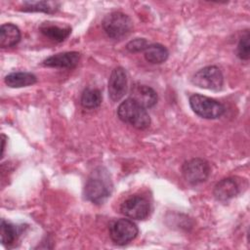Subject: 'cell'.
Segmentation results:
<instances>
[{
	"instance_id": "cell-1",
	"label": "cell",
	"mask_w": 250,
	"mask_h": 250,
	"mask_svg": "<svg viewBox=\"0 0 250 250\" xmlns=\"http://www.w3.org/2000/svg\"><path fill=\"white\" fill-rule=\"evenodd\" d=\"M117 114L120 120L137 129L144 130L150 125V117L146 109L130 98L119 104Z\"/></svg>"
},
{
	"instance_id": "cell-2",
	"label": "cell",
	"mask_w": 250,
	"mask_h": 250,
	"mask_svg": "<svg viewBox=\"0 0 250 250\" xmlns=\"http://www.w3.org/2000/svg\"><path fill=\"white\" fill-rule=\"evenodd\" d=\"M111 192L110 181L105 172L95 171L87 180L84 188V195L87 200L95 204L103 203Z\"/></svg>"
},
{
	"instance_id": "cell-3",
	"label": "cell",
	"mask_w": 250,
	"mask_h": 250,
	"mask_svg": "<svg viewBox=\"0 0 250 250\" xmlns=\"http://www.w3.org/2000/svg\"><path fill=\"white\" fill-rule=\"evenodd\" d=\"M102 25L107 36L113 39H120L130 33L133 22L127 15L121 12H112L104 18Z\"/></svg>"
},
{
	"instance_id": "cell-4",
	"label": "cell",
	"mask_w": 250,
	"mask_h": 250,
	"mask_svg": "<svg viewBox=\"0 0 250 250\" xmlns=\"http://www.w3.org/2000/svg\"><path fill=\"white\" fill-rule=\"evenodd\" d=\"M189 105L197 115L206 119L219 118L225 112V106L221 103L199 94L189 98Z\"/></svg>"
},
{
	"instance_id": "cell-5",
	"label": "cell",
	"mask_w": 250,
	"mask_h": 250,
	"mask_svg": "<svg viewBox=\"0 0 250 250\" xmlns=\"http://www.w3.org/2000/svg\"><path fill=\"white\" fill-rule=\"evenodd\" d=\"M191 82L199 88L219 91L223 87L224 76L219 67L209 65L195 72L191 78Z\"/></svg>"
},
{
	"instance_id": "cell-6",
	"label": "cell",
	"mask_w": 250,
	"mask_h": 250,
	"mask_svg": "<svg viewBox=\"0 0 250 250\" xmlns=\"http://www.w3.org/2000/svg\"><path fill=\"white\" fill-rule=\"evenodd\" d=\"M137 226L128 219H118L111 223L109 227V236L118 245H125L138 235Z\"/></svg>"
},
{
	"instance_id": "cell-7",
	"label": "cell",
	"mask_w": 250,
	"mask_h": 250,
	"mask_svg": "<svg viewBox=\"0 0 250 250\" xmlns=\"http://www.w3.org/2000/svg\"><path fill=\"white\" fill-rule=\"evenodd\" d=\"M185 180L190 185H198L207 180L210 174L209 163L202 158H192L183 165Z\"/></svg>"
},
{
	"instance_id": "cell-8",
	"label": "cell",
	"mask_w": 250,
	"mask_h": 250,
	"mask_svg": "<svg viewBox=\"0 0 250 250\" xmlns=\"http://www.w3.org/2000/svg\"><path fill=\"white\" fill-rule=\"evenodd\" d=\"M120 210L128 218L145 220L149 215L150 204L146 198L140 195H133L121 204Z\"/></svg>"
},
{
	"instance_id": "cell-9",
	"label": "cell",
	"mask_w": 250,
	"mask_h": 250,
	"mask_svg": "<svg viewBox=\"0 0 250 250\" xmlns=\"http://www.w3.org/2000/svg\"><path fill=\"white\" fill-rule=\"evenodd\" d=\"M127 91V74L123 67H115L108 80V96L113 102L119 101Z\"/></svg>"
},
{
	"instance_id": "cell-10",
	"label": "cell",
	"mask_w": 250,
	"mask_h": 250,
	"mask_svg": "<svg viewBox=\"0 0 250 250\" xmlns=\"http://www.w3.org/2000/svg\"><path fill=\"white\" fill-rule=\"evenodd\" d=\"M130 99L146 109L152 107L157 103V94L149 86L139 84L132 87L130 92Z\"/></svg>"
},
{
	"instance_id": "cell-11",
	"label": "cell",
	"mask_w": 250,
	"mask_h": 250,
	"mask_svg": "<svg viewBox=\"0 0 250 250\" xmlns=\"http://www.w3.org/2000/svg\"><path fill=\"white\" fill-rule=\"evenodd\" d=\"M80 60L78 52H63L53 55L43 61V64L49 67L72 68L77 65Z\"/></svg>"
},
{
	"instance_id": "cell-12",
	"label": "cell",
	"mask_w": 250,
	"mask_h": 250,
	"mask_svg": "<svg viewBox=\"0 0 250 250\" xmlns=\"http://www.w3.org/2000/svg\"><path fill=\"white\" fill-rule=\"evenodd\" d=\"M213 193L217 200L225 202L239 193V186L234 179L226 178L216 184Z\"/></svg>"
},
{
	"instance_id": "cell-13",
	"label": "cell",
	"mask_w": 250,
	"mask_h": 250,
	"mask_svg": "<svg viewBox=\"0 0 250 250\" xmlns=\"http://www.w3.org/2000/svg\"><path fill=\"white\" fill-rule=\"evenodd\" d=\"M39 30L44 36L56 42L63 41L68 37V35L71 32L70 26L68 25L62 26L51 21L42 22L41 25L39 26Z\"/></svg>"
},
{
	"instance_id": "cell-14",
	"label": "cell",
	"mask_w": 250,
	"mask_h": 250,
	"mask_svg": "<svg viewBox=\"0 0 250 250\" xmlns=\"http://www.w3.org/2000/svg\"><path fill=\"white\" fill-rule=\"evenodd\" d=\"M21 40V31L13 23H5L0 28V46L10 48L17 45Z\"/></svg>"
},
{
	"instance_id": "cell-15",
	"label": "cell",
	"mask_w": 250,
	"mask_h": 250,
	"mask_svg": "<svg viewBox=\"0 0 250 250\" xmlns=\"http://www.w3.org/2000/svg\"><path fill=\"white\" fill-rule=\"evenodd\" d=\"M37 78L33 73L19 71L12 72L5 77V83L11 88H21L36 83Z\"/></svg>"
},
{
	"instance_id": "cell-16",
	"label": "cell",
	"mask_w": 250,
	"mask_h": 250,
	"mask_svg": "<svg viewBox=\"0 0 250 250\" xmlns=\"http://www.w3.org/2000/svg\"><path fill=\"white\" fill-rule=\"evenodd\" d=\"M145 52V58L146 60L154 64L162 63L168 59V50L161 44H150L148 45Z\"/></svg>"
},
{
	"instance_id": "cell-17",
	"label": "cell",
	"mask_w": 250,
	"mask_h": 250,
	"mask_svg": "<svg viewBox=\"0 0 250 250\" xmlns=\"http://www.w3.org/2000/svg\"><path fill=\"white\" fill-rule=\"evenodd\" d=\"M60 4L53 1H26L23 3L22 10L25 12H43L52 14L59 9Z\"/></svg>"
},
{
	"instance_id": "cell-18",
	"label": "cell",
	"mask_w": 250,
	"mask_h": 250,
	"mask_svg": "<svg viewBox=\"0 0 250 250\" xmlns=\"http://www.w3.org/2000/svg\"><path fill=\"white\" fill-rule=\"evenodd\" d=\"M102 94L98 89L87 88L81 96V104L85 108H96L102 104Z\"/></svg>"
},
{
	"instance_id": "cell-19",
	"label": "cell",
	"mask_w": 250,
	"mask_h": 250,
	"mask_svg": "<svg viewBox=\"0 0 250 250\" xmlns=\"http://www.w3.org/2000/svg\"><path fill=\"white\" fill-rule=\"evenodd\" d=\"M18 236V229L14 225L1 221V241L4 245H11L15 242Z\"/></svg>"
},
{
	"instance_id": "cell-20",
	"label": "cell",
	"mask_w": 250,
	"mask_h": 250,
	"mask_svg": "<svg viewBox=\"0 0 250 250\" xmlns=\"http://www.w3.org/2000/svg\"><path fill=\"white\" fill-rule=\"evenodd\" d=\"M249 33L248 31L245 32L244 35H242V37L240 38L238 45H237V56L239 57V59L247 61L250 57L249 55V51H250V44H249Z\"/></svg>"
},
{
	"instance_id": "cell-21",
	"label": "cell",
	"mask_w": 250,
	"mask_h": 250,
	"mask_svg": "<svg viewBox=\"0 0 250 250\" xmlns=\"http://www.w3.org/2000/svg\"><path fill=\"white\" fill-rule=\"evenodd\" d=\"M147 46L148 43L145 38H136L127 43L126 49L131 53H138L145 51Z\"/></svg>"
}]
</instances>
